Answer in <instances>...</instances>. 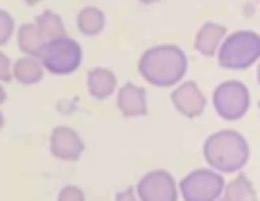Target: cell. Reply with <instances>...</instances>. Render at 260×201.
Returning <instances> with one entry per match:
<instances>
[{"label": "cell", "mask_w": 260, "mask_h": 201, "mask_svg": "<svg viewBox=\"0 0 260 201\" xmlns=\"http://www.w3.org/2000/svg\"><path fill=\"white\" fill-rule=\"evenodd\" d=\"M46 39H43L41 29H39L37 23H25L21 29H18V48L23 50L29 57H43V50H46Z\"/></svg>", "instance_id": "obj_12"}, {"label": "cell", "mask_w": 260, "mask_h": 201, "mask_svg": "<svg viewBox=\"0 0 260 201\" xmlns=\"http://www.w3.org/2000/svg\"><path fill=\"white\" fill-rule=\"evenodd\" d=\"M138 3H143V5H152V3H158V0H138Z\"/></svg>", "instance_id": "obj_22"}, {"label": "cell", "mask_w": 260, "mask_h": 201, "mask_svg": "<svg viewBox=\"0 0 260 201\" xmlns=\"http://www.w3.org/2000/svg\"><path fill=\"white\" fill-rule=\"evenodd\" d=\"M77 27L84 37H98L104 29V12L98 7H84L77 14Z\"/></svg>", "instance_id": "obj_15"}, {"label": "cell", "mask_w": 260, "mask_h": 201, "mask_svg": "<svg viewBox=\"0 0 260 201\" xmlns=\"http://www.w3.org/2000/svg\"><path fill=\"white\" fill-rule=\"evenodd\" d=\"M258 109H260V104H258Z\"/></svg>", "instance_id": "obj_25"}, {"label": "cell", "mask_w": 260, "mask_h": 201, "mask_svg": "<svg viewBox=\"0 0 260 201\" xmlns=\"http://www.w3.org/2000/svg\"><path fill=\"white\" fill-rule=\"evenodd\" d=\"M50 152L54 158L77 160L84 154V140L71 127H57L50 136Z\"/></svg>", "instance_id": "obj_8"}, {"label": "cell", "mask_w": 260, "mask_h": 201, "mask_svg": "<svg viewBox=\"0 0 260 201\" xmlns=\"http://www.w3.org/2000/svg\"><path fill=\"white\" fill-rule=\"evenodd\" d=\"M118 109L124 118L145 115L147 113V93H145V88L127 82L118 90Z\"/></svg>", "instance_id": "obj_10"}, {"label": "cell", "mask_w": 260, "mask_h": 201, "mask_svg": "<svg viewBox=\"0 0 260 201\" xmlns=\"http://www.w3.org/2000/svg\"><path fill=\"white\" fill-rule=\"evenodd\" d=\"M224 192L222 174L211 170H194L181 181V194L188 201H213Z\"/></svg>", "instance_id": "obj_6"}, {"label": "cell", "mask_w": 260, "mask_h": 201, "mask_svg": "<svg viewBox=\"0 0 260 201\" xmlns=\"http://www.w3.org/2000/svg\"><path fill=\"white\" fill-rule=\"evenodd\" d=\"M37 25H39V29H41L46 41H54V39L66 37V27H63L61 18H59L54 12H50V9L43 12L41 16H37Z\"/></svg>", "instance_id": "obj_16"}, {"label": "cell", "mask_w": 260, "mask_h": 201, "mask_svg": "<svg viewBox=\"0 0 260 201\" xmlns=\"http://www.w3.org/2000/svg\"><path fill=\"white\" fill-rule=\"evenodd\" d=\"M0 63H3V75H0V79H3V82H9V79H12V70H9L7 54H0Z\"/></svg>", "instance_id": "obj_20"}, {"label": "cell", "mask_w": 260, "mask_h": 201, "mask_svg": "<svg viewBox=\"0 0 260 201\" xmlns=\"http://www.w3.org/2000/svg\"><path fill=\"white\" fill-rule=\"evenodd\" d=\"M12 29H14V18L3 9L0 12V43H7V39L12 37Z\"/></svg>", "instance_id": "obj_18"}, {"label": "cell", "mask_w": 260, "mask_h": 201, "mask_svg": "<svg viewBox=\"0 0 260 201\" xmlns=\"http://www.w3.org/2000/svg\"><path fill=\"white\" fill-rule=\"evenodd\" d=\"M188 70V57L179 45H154L145 50L138 73L152 86H174Z\"/></svg>", "instance_id": "obj_1"}, {"label": "cell", "mask_w": 260, "mask_h": 201, "mask_svg": "<svg viewBox=\"0 0 260 201\" xmlns=\"http://www.w3.org/2000/svg\"><path fill=\"white\" fill-rule=\"evenodd\" d=\"M14 77L25 86H32L43 79V66L37 61V57H23L14 63Z\"/></svg>", "instance_id": "obj_14"}, {"label": "cell", "mask_w": 260, "mask_h": 201, "mask_svg": "<svg viewBox=\"0 0 260 201\" xmlns=\"http://www.w3.org/2000/svg\"><path fill=\"white\" fill-rule=\"evenodd\" d=\"M224 197L229 201H238V199H256V190H253L251 181L247 177H238L236 181H231V183L226 185V190H224Z\"/></svg>", "instance_id": "obj_17"}, {"label": "cell", "mask_w": 260, "mask_h": 201, "mask_svg": "<svg viewBox=\"0 0 260 201\" xmlns=\"http://www.w3.org/2000/svg\"><path fill=\"white\" fill-rule=\"evenodd\" d=\"M136 192L143 201H172L177 199V185H174V179L170 172L154 170L138 181Z\"/></svg>", "instance_id": "obj_7"}, {"label": "cell", "mask_w": 260, "mask_h": 201, "mask_svg": "<svg viewBox=\"0 0 260 201\" xmlns=\"http://www.w3.org/2000/svg\"><path fill=\"white\" fill-rule=\"evenodd\" d=\"M172 104L186 118H197L206 109V97H204V93L194 82H186L177 90H172Z\"/></svg>", "instance_id": "obj_9"}, {"label": "cell", "mask_w": 260, "mask_h": 201, "mask_svg": "<svg viewBox=\"0 0 260 201\" xmlns=\"http://www.w3.org/2000/svg\"><path fill=\"white\" fill-rule=\"evenodd\" d=\"M59 199H63V201H75V199H79V201H82V199H84V190L75 188V185H68V188H63L61 192H59Z\"/></svg>", "instance_id": "obj_19"}, {"label": "cell", "mask_w": 260, "mask_h": 201, "mask_svg": "<svg viewBox=\"0 0 260 201\" xmlns=\"http://www.w3.org/2000/svg\"><path fill=\"white\" fill-rule=\"evenodd\" d=\"M204 158L217 172H238L249 160V143L238 131H217L204 143Z\"/></svg>", "instance_id": "obj_2"}, {"label": "cell", "mask_w": 260, "mask_h": 201, "mask_svg": "<svg viewBox=\"0 0 260 201\" xmlns=\"http://www.w3.org/2000/svg\"><path fill=\"white\" fill-rule=\"evenodd\" d=\"M224 37H226V29L219 23H206L199 27L197 37H194V48L204 54V57H213L215 50L222 45Z\"/></svg>", "instance_id": "obj_11"}, {"label": "cell", "mask_w": 260, "mask_h": 201, "mask_svg": "<svg viewBox=\"0 0 260 201\" xmlns=\"http://www.w3.org/2000/svg\"><path fill=\"white\" fill-rule=\"evenodd\" d=\"M249 102H251L249 88L242 82H236V79L219 84L213 95L215 109H217L219 118L224 120H240L249 111Z\"/></svg>", "instance_id": "obj_5"}, {"label": "cell", "mask_w": 260, "mask_h": 201, "mask_svg": "<svg viewBox=\"0 0 260 201\" xmlns=\"http://www.w3.org/2000/svg\"><path fill=\"white\" fill-rule=\"evenodd\" d=\"M219 66L229 70H244L260 59V37L251 29H240L226 37L219 45Z\"/></svg>", "instance_id": "obj_3"}, {"label": "cell", "mask_w": 260, "mask_h": 201, "mask_svg": "<svg viewBox=\"0 0 260 201\" xmlns=\"http://www.w3.org/2000/svg\"><path fill=\"white\" fill-rule=\"evenodd\" d=\"M88 90L95 99H107L116 90V75L109 68H93L88 70Z\"/></svg>", "instance_id": "obj_13"}, {"label": "cell", "mask_w": 260, "mask_h": 201, "mask_svg": "<svg viewBox=\"0 0 260 201\" xmlns=\"http://www.w3.org/2000/svg\"><path fill=\"white\" fill-rule=\"evenodd\" d=\"M25 3H27V5H37L39 0H25Z\"/></svg>", "instance_id": "obj_23"}, {"label": "cell", "mask_w": 260, "mask_h": 201, "mask_svg": "<svg viewBox=\"0 0 260 201\" xmlns=\"http://www.w3.org/2000/svg\"><path fill=\"white\" fill-rule=\"evenodd\" d=\"M134 194V190H127V192H122V194H118V199H124V197H132Z\"/></svg>", "instance_id": "obj_21"}, {"label": "cell", "mask_w": 260, "mask_h": 201, "mask_svg": "<svg viewBox=\"0 0 260 201\" xmlns=\"http://www.w3.org/2000/svg\"><path fill=\"white\" fill-rule=\"evenodd\" d=\"M258 84H260V68H258Z\"/></svg>", "instance_id": "obj_24"}, {"label": "cell", "mask_w": 260, "mask_h": 201, "mask_svg": "<svg viewBox=\"0 0 260 201\" xmlns=\"http://www.w3.org/2000/svg\"><path fill=\"white\" fill-rule=\"evenodd\" d=\"M41 61L48 73L71 75L79 68V63H82V48H79V43L71 37L54 39V41L46 43Z\"/></svg>", "instance_id": "obj_4"}]
</instances>
